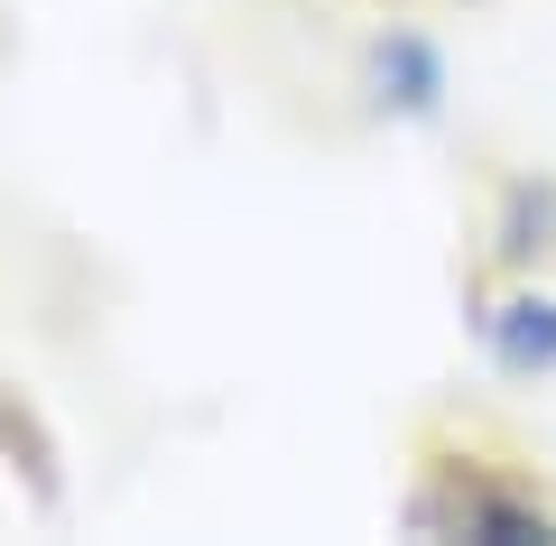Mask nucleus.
Here are the masks:
<instances>
[{"label":"nucleus","mask_w":556,"mask_h":546,"mask_svg":"<svg viewBox=\"0 0 556 546\" xmlns=\"http://www.w3.org/2000/svg\"><path fill=\"white\" fill-rule=\"evenodd\" d=\"M408 528L417 537H473V546H556V509L482 464H445L408 500Z\"/></svg>","instance_id":"obj_1"},{"label":"nucleus","mask_w":556,"mask_h":546,"mask_svg":"<svg viewBox=\"0 0 556 546\" xmlns=\"http://www.w3.org/2000/svg\"><path fill=\"white\" fill-rule=\"evenodd\" d=\"M371 102L399 120H437L445 102V56L437 38H417V28H390V38L371 47Z\"/></svg>","instance_id":"obj_2"},{"label":"nucleus","mask_w":556,"mask_h":546,"mask_svg":"<svg viewBox=\"0 0 556 546\" xmlns=\"http://www.w3.org/2000/svg\"><path fill=\"white\" fill-rule=\"evenodd\" d=\"M482 343H492L501 371L556 380V296H501V306L482 315Z\"/></svg>","instance_id":"obj_3"}]
</instances>
